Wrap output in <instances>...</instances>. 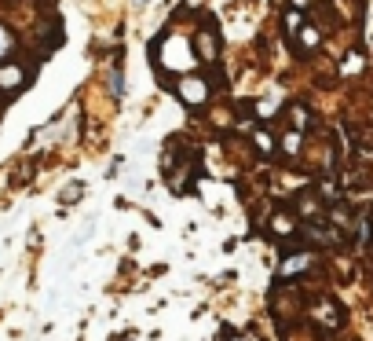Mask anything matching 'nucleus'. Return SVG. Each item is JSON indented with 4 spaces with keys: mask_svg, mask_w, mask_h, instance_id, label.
I'll list each match as a JSON object with an SVG mask.
<instances>
[{
    "mask_svg": "<svg viewBox=\"0 0 373 341\" xmlns=\"http://www.w3.org/2000/svg\"><path fill=\"white\" fill-rule=\"evenodd\" d=\"M12 45H15V40H12V30H4V26H0V62L12 56Z\"/></svg>",
    "mask_w": 373,
    "mask_h": 341,
    "instance_id": "ddd939ff",
    "label": "nucleus"
},
{
    "mask_svg": "<svg viewBox=\"0 0 373 341\" xmlns=\"http://www.w3.org/2000/svg\"><path fill=\"white\" fill-rule=\"evenodd\" d=\"M300 213H304V217H315V213H322V202L315 198V191H307V195L300 198Z\"/></svg>",
    "mask_w": 373,
    "mask_h": 341,
    "instance_id": "9d476101",
    "label": "nucleus"
},
{
    "mask_svg": "<svg viewBox=\"0 0 373 341\" xmlns=\"http://www.w3.org/2000/svg\"><path fill=\"white\" fill-rule=\"evenodd\" d=\"M362 70V56H355V51H351V56L344 59V73H359Z\"/></svg>",
    "mask_w": 373,
    "mask_h": 341,
    "instance_id": "4468645a",
    "label": "nucleus"
},
{
    "mask_svg": "<svg viewBox=\"0 0 373 341\" xmlns=\"http://www.w3.org/2000/svg\"><path fill=\"white\" fill-rule=\"evenodd\" d=\"M23 81H26V73L18 70V67H0V84H4V89H12V92H15Z\"/></svg>",
    "mask_w": 373,
    "mask_h": 341,
    "instance_id": "0eeeda50",
    "label": "nucleus"
},
{
    "mask_svg": "<svg viewBox=\"0 0 373 341\" xmlns=\"http://www.w3.org/2000/svg\"><path fill=\"white\" fill-rule=\"evenodd\" d=\"M209 78H201V73H183L179 78V84H176V95L183 99L187 106H201L209 99Z\"/></svg>",
    "mask_w": 373,
    "mask_h": 341,
    "instance_id": "f257e3e1",
    "label": "nucleus"
},
{
    "mask_svg": "<svg viewBox=\"0 0 373 341\" xmlns=\"http://www.w3.org/2000/svg\"><path fill=\"white\" fill-rule=\"evenodd\" d=\"M282 26H285V37H296V34H300V30L307 26V23H304V8H293V12H285Z\"/></svg>",
    "mask_w": 373,
    "mask_h": 341,
    "instance_id": "39448f33",
    "label": "nucleus"
},
{
    "mask_svg": "<svg viewBox=\"0 0 373 341\" xmlns=\"http://www.w3.org/2000/svg\"><path fill=\"white\" fill-rule=\"evenodd\" d=\"M194 48H198V59L201 62H220V37H216V30H198V40H194Z\"/></svg>",
    "mask_w": 373,
    "mask_h": 341,
    "instance_id": "f03ea898",
    "label": "nucleus"
},
{
    "mask_svg": "<svg viewBox=\"0 0 373 341\" xmlns=\"http://www.w3.org/2000/svg\"><path fill=\"white\" fill-rule=\"evenodd\" d=\"M370 12H373V0H370Z\"/></svg>",
    "mask_w": 373,
    "mask_h": 341,
    "instance_id": "2eb2a0df",
    "label": "nucleus"
},
{
    "mask_svg": "<svg viewBox=\"0 0 373 341\" xmlns=\"http://www.w3.org/2000/svg\"><path fill=\"white\" fill-rule=\"evenodd\" d=\"M253 143H257V151L268 158V154H274V136L268 132V129H257L253 132Z\"/></svg>",
    "mask_w": 373,
    "mask_h": 341,
    "instance_id": "6e6552de",
    "label": "nucleus"
},
{
    "mask_svg": "<svg viewBox=\"0 0 373 341\" xmlns=\"http://www.w3.org/2000/svg\"><path fill=\"white\" fill-rule=\"evenodd\" d=\"M307 268H311V253H296V257H285L282 275H304Z\"/></svg>",
    "mask_w": 373,
    "mask_h": 341,
    "instance_id": "20e7f679",
    "label": "nucleus"
},
{
    "mask_svg": "<svg viewBox=\"0 0 373 341\" xmlns=\"http://www.w3.org/2000/svg\"><path fill=\"white\" fill-rule=\"evenodd\" d=\"M307 235H311L315 242H322V246H337L340 242V231H333V228H326V224H307Z\"/></svg>",
    "mask_w": 373,
    "mask_h": 341,
    "instance_id": "7ed1b4c3",
    "label": "nucleus"
},
{
    "mask_svg": "<svg viewBox=\"0 0 373 341\" xmlns=\"http://www.w3.org/2000/svg\"><path fill=\"white\" fill-rule=\"evenodd\" d=\"M293 228H296V224H293L290 213H279V217L271 220V231H274V235H293Z\"/></svg>",
    "mask_w": 373,
    "mask_h": 341,
    "instance_id": "1a4fd4ad",
    "label": "nucleus"
},
{
    "mask_svg": "<svg viewBox=\"0 0 373 341\" xmlns=\"http://www.w3.org/2000/svg\"><path fill=\"white\" fill-rule=\"evenodd\" d=\"M318 45H322V34H318L315 26H304L300 34H296V48H300V51H311Z\"/></svg>",
    "mask_w": 373,
    "mask_h": 341,
    "instance_id": "423d86ee",
    "label": "nucleus"
},
{
    "mask_svg": "<svg viewBox=\"0 0 373 341\" xmlns=\"http://www.w3.org/2000/svg\"><path fill=\"white\" fill-rule=\"evenodd\" d=\"M300 136H304V132H296V129L285 132V136H282V151H285V154H296V151H300Z\"/></svg>",
    "mask_w": 373,
    "mask_h": 341,
    "instance_id": "f8f14e48",
    "label": "nucleus"
},
{
    "mask_svg": "<svg viewBox=\"0 0 373 341\" xmlns=\"http://www.w3.org/2000/svg\"><path fill=\"white\" fill-rule=\"evenodd\" d=\"M290 114H293V129L304 132V129H307V106H304V103H293Z\"/></svg>",
    "mask_w": 373,
    "mask_h": 341,
    "instance_id": "9b49d317",
    "label": "nucleus"
}]
</instances>
